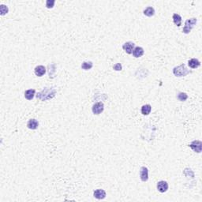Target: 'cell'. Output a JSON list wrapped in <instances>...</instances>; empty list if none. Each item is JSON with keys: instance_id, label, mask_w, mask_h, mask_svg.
Instances as JSON below:
<instances>
[{"instance_id": "1", "label": "cell", "mask_w": 202, "mask_h": 202, "mask_svg": "<svg viewBox=\"0 0 202 202\" xmlns=\"http://www.w3.org/2000/svg\"><path fill=\"white\" fill-rule=\"evenodd\" d=\"M55 94L56 90L54 88H44V90L38 92L36 97L41 101H47L55 97Z\"/></svg>"}, {"instance_id": "2", "label": "cell", "mask_w": 202, "mask_h": 202, "mask_svg": "<svg viewBox=\"0 0 202 202\" xmlns=\"http://www.w3.org/2000/svg\"><path fill=\"white\" fill-rule=\"evenodd\" d=\"M190 73H191V71L186 68L185 64H182L180 66H175L173 69V73L176 77H185V76L189 74Z\"/></svg>"}, {"instance_id": "3", "label": "cell", "mask_w": 202, "mask_h": 202, "mask_svg": "<svg viewBox=\"0 0 202 202\" xmlns=\"http://www.w3.org/2000/svg\"><path fill=\"white\" fill-rule=\"evenodd\" d=\"M197 20L196 18H190L188 19L187 21H186V22H185V26H184V28H183L182 29L183 33H185V34L189 33L190 31H191V29H192V28L194 27V25L197 24Z\"/></svg>"}, {"instance_id": "4", "label": "cell", "mask_w": 202, "mask_h": 202, "mask_svg": "<svg viewBox=\"0 0 202 202\" xmlns=\"http://www.w3.org/2000/svg\"><path fill=\"white\" fill-rule=\"evenodd\" d=\"M190 148H192L193 151L197 153H200L202 150V142L201 141H193L189 145Z\"/></svg>"}, {"instance_id": "5", "label": "cell", "mask_w": 202, "mask_h": 202, "mask_svg": "<svg viewBox=\"0 0 202 202\" xmlns=\"http://www.w3.org/2000/svg\"><path fill=\"white\" fill-rule=\"evenodd\" d=\"M92 112L94 114H101L104 110V105L102 102H98L92 106Z\"/></svg>"}, {"instance_id": "6", "label": "cell", "mask_w": 202, "mask_h": 202, "mask_svg": "<svg viewBox=\"0 0 202 202\" xmlns=\"http://www.w3.org/2000/svg\"><path fill=\"white\" fill-rule=\"evenodd\" d=\"M123 48L126 53L130 55V54L133 53V50L135 48V44H134V43L129 41V42H126V43L123 44Z\"/></svg>"}, {"instance_id": "7", "label": "cell", "mask_w": 202, "mask_h": 202, "mask_svg": "<svg viewBox=\"0 0 202 202\" xmlns=\"http://www.w3.org/2000/svg\"><path fill=\"white\" fill-rule=\"evenodd\" d=\"M140 178L142 182H147L148 179V170L147 167H141L140 169Z\"/></svg>"}, {"instance_id": "8", "label": "cell", "mask_w": 202, "mask_h": 202, "mask_svg": "<svg viewBox=\"0 0 202 202\" xmlns=\"http://www.w3.org/2000/svg\"><path fill=\"white\" fill-rule=\"evenodd\" d=\"M157 189L159 192L165 193L168 189V183L166 181H160L157 183Z\"/></svg>"}, {"instance_id": "9", "label": "cell", "mask_w": 202, "mask_h": 202, "mask_svg": "<svg viewBox=\"0 0 202 202\" xmlns=\"http://www.w3.org/2000/svg\"><path fill=\"white\" fill-rule=\"evenodd\" d=\"M93 196L95 198L98 199V200H103L106 197V192L105 190L102 189H96L93 193Z\"/></svg>"}, {"instance_id": "10", "label": "cell", "mask_w": 202, "mask_h": 202, "mask_svg": "<svg viewBox=\"0 0 202 202\" xmlns=\"http://www.w3.org/2000/svg\"><path fill=\"white\" fill-rule=\"evenodd\" d=\"M34 72L35 74L37 76V77H42L46 73V67L44 66H42V65L37 66L35 68Z\"/></svg>"}, {"instance_id": "11", "label": "cell", "mask_w": 202, "mask_h": 202, "mask_svg": "<svg viewBox=\"0 0 202 202\" xmlns=\"http://www.w3.org/2000/svg\"><path fill=\"white\" fill-rule=\"evenodd\" d=\"M145 53V50L141 47H136L133 50V55L135 58H140Z\"/></svg>"}, {"instance_id": "12", "label": "cell", "mask_w": 202, "mask_h": 202, "mask_svg": "<svg viewBox=\"0 0 202 202\" xmlns=\"http://www.w3.org/2000/svg\"><path fill=\"white\" fill-rule=\"evenodd\" d=\"M39 126V123L36 119H30L27 123V127L30 129H36Z\"/></svg>"}, {"instance_id": "13", "label": "cell", "mask_w": 202, "mask_h": 202, "mask_svg": "<svg viewBox=\"0 0 202 202\" xmlns=\"http://www.w3.org/2000/svg\"><path fill=\"white\" fill-rule=\"evenodd\" d=\"M188 65H189V66L190 68L196 69V68H197V67H199V66H201V63H200V61H199L198 59H191L188 61Z\"/></svg>"}, {"instance_id": "14", "label": "cell", "mask_w": 202, "mask_h": 202, "mask_svg": "<svg viewBox=\"0 0 202 202\" xmlns=\"http://www.w3.org/2000/svg\"><path fill=\"white\" fill-rule=\"evenodd\" d=\"M36 94V90L35 89H28L25 92V97L28 100H32Z\"/></svg>"}, {"instance_id": "15", "label": "cell", "mask_w": 202, "mask_h": 202, "mask_svg": "<svg viewBox=\"0 0 202 202\" xmlns=\"http://www.w3.org/2000/svg\"><path fill=\"white\" fill-rule=\"evenodd\" d=\"M152 110V107L151 105L149 104H145V105H143L141 107V114L143 115H148Z\"/></svg>"}, {"instance_id": "16", "label": "cell", "mask_w": 202, "mask_h": 202, "mask_svg": "<svg viewBox=\"0 0 202 202\" xmlns=\"http://www.w3.org/2000/svg\"><path fill=\"white\" fill-rule=\"evenodd\" d=\"M172 18H173L174 23L178 27L181 26V25H182V17H181L179 14H178V13H174Z\"/></svg>"}, {"instance_id": "17", "label": "cell", "mask_w": 202, "mask_h": 202, "mask_svg": "<svg viewBox=\"0 0 202 202\" xmlns=\"http://www.w3.org/2000/svg\"><path fill=\"white\" fill-rule=\"evenodd\" d=\"M144 14L147 17H152L155 14V9L152 6H148L144 10Z\"/></svg>"}, {"instance_id": "18", "label": "cell", "mask_w": 202, "mask_h": 202, "mask_svg": "<svg viewBox=\"0 0 202 202\" xmlns=\"http://www.w3.org/2000/svg\"><path fill=\"white\" fill-rule=\"evenodd\" d=\"M93 66V63L92 62H84L81 64V68L85 70H88L92 69V67Z\"/></svg>"}, {"instance_id": "19", "label": "cell", "mask_w": 202, "mask_h": 202, "mask_svg": "<svg viewBox=\"0 0 202 202\" xmlns=\"http://www.w3.org/2000/svg\"><path fill=\"white\" fill-rule=\"evenodd\" d=\"M177 98L180 101H186L188 99V95L185 92H179L177 96Z\"/></svg>"}, {"instance_id": "20", "label": "cell", "mask_w": 202, "mask_h": 202, "mask_svg": "<svg viewBox=\"0 0 202 202\" xmlns=\"http://www.w3.org/2000/svg\"><path fill=\"white\" fill-rule=\"evenodd\" d=\"M8 11H9V9H8L7 6H5V5H1L0 6V14L1 15H5L6 13H8Z\"/></svg>"}, {"instance_id": "21", "label": "cell", "mask_w": 202, "mask_h": 202, "mask_svg": "<svg viewBox=\"0 0 202 202\" xmlns=\"http://www.w3.org/2000/svg\"><path fill=\"white\" fill-rule=\"evenodd\" d=\"M55 0H47L46 2V7L48 9H51L53 8L54 5H55Z\"/></svg>"}, {"instance_id": "22", "label": "cell", "mask_w": 202, "mask_h": 202, "mask_svg": "<svg viewBox=\"0 0 202 202\" xmlns=\"http://www.w3.org/2000/svg\"><path fill=\"white\" fill-rule=\"evenodd\" d=\"M113 69L115 70V71H121L123 69V66L121 63H116L114 66H113Z\"/></svg>"}]
</instances>
